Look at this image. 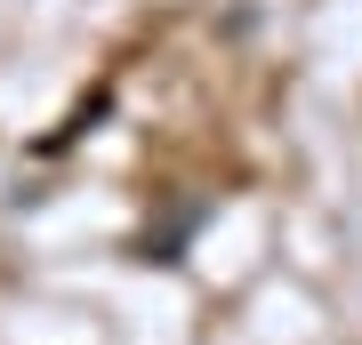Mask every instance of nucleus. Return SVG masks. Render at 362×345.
Wrapping results in <instances>:
<instances>
[{"label":"nucleus","instance_id":"obj_1","mask_svg":"<svg viewBox=\"0 0 362 345\" xmlns=\"http://www.w3.org/2000/svg\"><path fill=\"white\" fill-rule=\"evenodd\" d=\"M194 225H202V201H185L161 233H145V241H137V257H145V265H177V249H185V233H194Z\"/></svg>","mask_w":362,"mask_h":345}]
</instances>
